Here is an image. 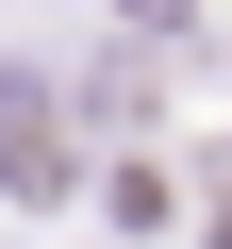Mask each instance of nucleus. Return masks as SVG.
Instances as JSON below:
<instances>
[{
    "mask_svg": "<svg viewBox=\"0 0 232 249\" xmlns=\"http://www.w3.org/2000/svg\"><path fill=\"white\" fill-rule=\"evenodd\" d=\"M199 183H215V199H199V232H215V249H232V166H199Z\"/></svg>",
    "mask_w": 232,
    "mask_h": 249,
    "instance_id": "f257e3e1",
    "label": "nucleus"
}]
</instances>
